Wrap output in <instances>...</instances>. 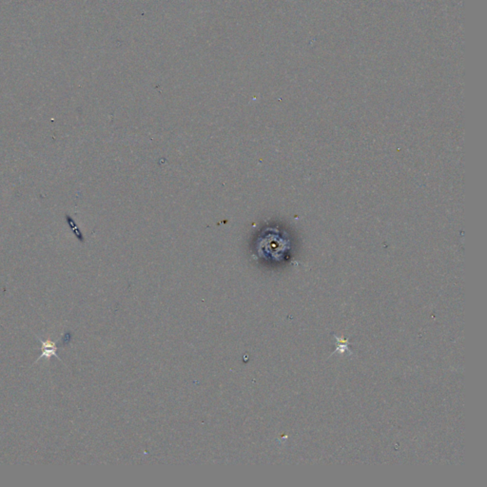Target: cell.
Masks as SVG:
<instances>
[{"mask_svg":"<svg viewBox=\"0 0 487 487\" xmlns=\"http://www.w3.org/2000/svg\"><path fill=\"white\" fill-rule=\"evenodd\" d=\"M35 337L41 342V351H42V354L39 356V358L36 360V362H38L39 360L43 359V358H46V359L49 360L51 359V357H55L57 359L59 360L62 362L61 358L58 357V355L56 354V351H57V346L55 344V342H52L51 340H46V341H43L40 338L37 337V335H35Z\"/></svg>","mask_w":487,"mask_h":487,"instance_id":"cell-1","label":"cell"}]
</instances>
